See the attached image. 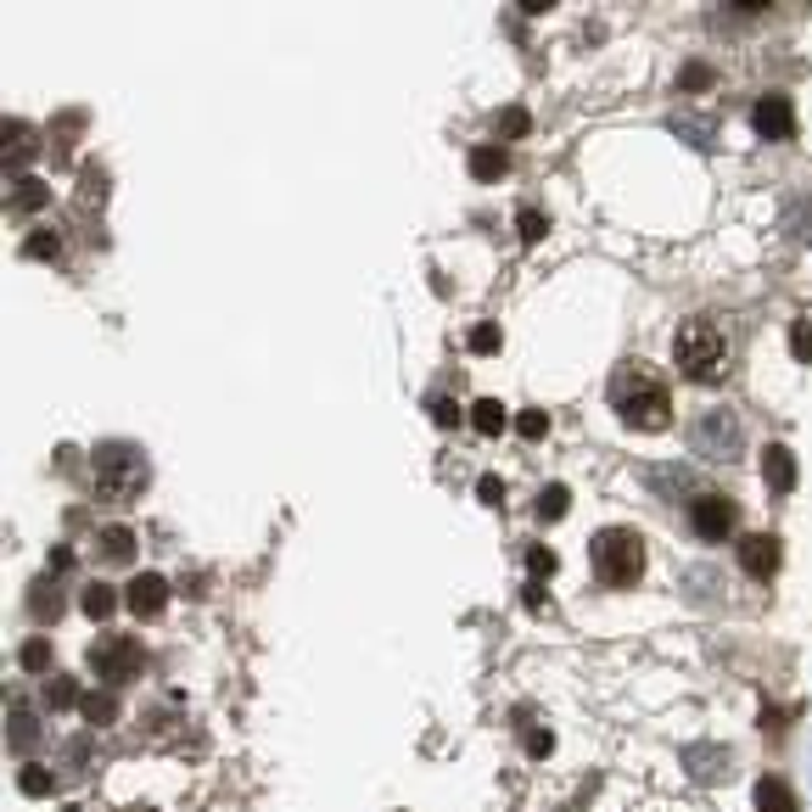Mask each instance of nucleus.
Here are the masks:
<instances>
[{"label":"nucleus","mask_w":812,"mask_h":812,"mask_svg":"<svg viewBox=\"0 0 812 812\" xmlns=\"http://www.w3.org/2000/svg\"><path fill=\"white\" fill-rule=\"evenodd\" d=\"M757 812H795V790L784 779H757Z\"/></svg>","instance_id":"15"},{"label":"nucleus","mask_w":812,"mask_h":812,"mask_svg":"<svg viewBox=\"0 0 812 812\" xmlns=\"http://www.w3.org/2000/svg\"><path fill=\"white\" fill-rule=\"evenodd\" d=\"M29 616L34 622H56L62 616V583L56 577H34L29 583Z\"/></svg>","instance_id":"14"},{"label":"nucleus","mask_w":812,"mask_h":812,"mask_svg":"<svg viewBox=\"0 0 812 812\" xmlns=\"http://www.w3.org/2000/svg\"><path fill=\"white\" fill-rule=\"evenodd\" d=\"M67 566H73V550H51V572H56V577H62V572H67Z\"/></svg>","instance_id":"39"},{"label":"nucleus","mask_w":812,"mask_h":812,"mask_svg":"<svg viewBox=\"0 0 812 812\" xmlns=\"http://www.w3.org/2000/svg\"><path fill=\"white\" fill-rule=\"evenodd\" d=\"M90 667L102 673V684H129L140 673V645L124 639V634H107V639L90 645Z\"/></svg>","instance_id":"5"},{"label":"nucleus","mask_w":812,"mask_h":812,"mask_svg":"<svg viewBox=\"0 0 812 812\" xmlns=\"http://www.w3.org/2000/svg\"><path fill=\"white\" fill-rule=\"evenodd\" d=\"M695 443H700V455H711V460H729L735 448H740V420H735L729 409H711V415L700 420Z\"/></svg>","instance_id":"7"},{"label":"nucleus","mask_w":812,"mask_h":812,"mask_svg":"<svg viewBox=\"0 0 812 812\" xmlns=\"http://www.w3.org/2000/svg\"><path fill=\"white\" fill-rule=\"evenodd\" d=\"M51 252H56V241L40 230V241H29V258H51Z\"/></svg>","instance_id":"38"},{"label":"nucleus","mask_w":812,"mask_h":812,"mask_svg":"<svg viewBox=\"0 0 812 812\" xmlns=\"http://www.w3.org/2000/svg\"><path fill=\"white\" fill-rule=\"evenodd\" d=\"M124 605H129L135 616H163V605H168V583H163L157 572H140V577H129Z\"/></svg>","instance_id":"10"},{"label":"nucleus","mask_w":812,"mask_h":812,"mask_svg":"<svg viewBox=\"0 0 812 812\" xmlns=\"http://www.w3.org/2000/svg\"><path fill=\"white\" fill-rule=\"evenodd\" d=\"M673 365H678L689 382L717 387V382H723V365H729V342H723V331H717L711 320H684L678 336H673Z\"/></svg>","instance_id":"2"},{"label":"nucleus","mask_w":812,"mask_h":812,"mask_svg":"<svg viewBox=\"0 0 812 812\" xmlns=\"http://www.w3.org/2000/svg\"><path fill=\"white\" fill-rule=\"evenodd\" d=\"M7 740H12V751H34V746H40L34 711H23V706H12V711H7Z\"/></svg>","instance_id":"17"},{"label":"nucleus","mask_w":812,"mask_h":812,"mask_svg":"<svg viewBox=\"0 0 812 812\" xmlns=\"http://www.w3.org/2000/svg\"><path fill=\"white\" fill-rule=\"evenodd\" d=\"M706 84H711V67L706 62H695V67L678 73V90H706Z\"/></svg>","instance_id":"35"},{"label":"nucleus","mask_w":812,"mask_h":812,"mask_svg":"<svg viewBox=\"0 0 812 812\" xmlns=\"http://www.w3.org/2000/svg\"><path fill=\"white\" fill-rule=\"evenodd\" d=\"M779 561H784V555H779V538H768V532H751L746 544H740V566H746L757 583H768V577L779 572Z\"/></svg>","instance_id":"9"},{"label":"nucleus","mask_w":812,"mask_h":812,"mask_svg":"<svg viewBox=\"0 0 812 812\" xmlns=\"http://www.w3.org/2000/svg\"><path fill=\"white\" fill-rule=\"evenodd\" d=\"M516 230H521V241H544V236H550V219L538 214V208H521V214H516Z\"/></svg>","instance_id":"26"},{"label":"nucleus","mask_w":812,"mask_h":812,"mask_svg":"<svg viewBox=\"0 0 812 812\" xmlns=\"http://www.w3.org/2000/svg\"><path fill=\"white\" fill-rule=\"evenodd\" d=\"M589 561H594V577L605 589H634L645 577V538L627 532V527H605V532H594Z\"/></svg>","instance_id":"3"},{"label":"nucleus","mask_w":812,"mask_h":812,"mask_svg":"<svg viewBox=\"0 0 812 812\" xmlns=\"http://www.w3.org/2000/svg\"><path fill=\"white\" fill-rule=\"evenodd\" d=\"M790 353H795V358H812V320H795V331H790Z\"/></svg>","instance_id":"33"},{"label":"nucleus","mask_w":812,"mask_h":812,"mask_svg":"<svg viewBox=\"0 0 812 812\" xmlns=\"http://www.w3.org/2000/svg\"><path fill=\"white\" fill-rule=\"evenodd\" d=\"M102 555H107L113 566H129V561H135V532H129V527H107V532H102Z\"/></svg>","instance_id":"18"},{"label":"nucleus","mask_w":812,"mask_h":812,"mask_svg":"<svg viewBox=\"0 0 812 812\" xmlns=\"http://www.w3.org/2000/svg\"><path fill=\"white\" fill-rule=\"evenodd\" d=\"M516 431H521L527 443H538V437L550 431V415H544V409H521V415H516Z\"/></svg>","instance_id":"27"},{"label":"nucleus","mask_w":812,"mask_h":812,"mask_svg":"<svg viewBox=\"0 0 812 812\" xmlns=\"http://www.w3.org/2000/svg\"><path fill=\"white\" fill-rule=\"evenodd\" d=\"M527 129H532V118H527L521 107H504V113H499V135L516 140V135H527Z\"/></svg>","instance_id":"31"},{"label":"nucleus","mask_w":812,"mask_h":812,"mask_svg":"<svg viewBox=\"0 0 812 812\" xmlns=\"http://www.w3.org/2000/svg\"><path fill=\"white\" fill-rule=\"evenodd\" d=\"M504 420H510V415H504V404H499V398H477V404H471V426H477L482 437H499V431H504Z\"/></svg>","instance_id":"20"},{"label":"nucleus","mask_w":812,"mask_h":812,"mask_svg":"<svg viewBox=\"0 0 812 812\" xmlns=\"http://www.w3.org/2000/svg\"><path fill=\"white\" fill-rule=\"evenodd\" d=\"M521 746H527V757H550V751H555V735H550V729H527Z\"/></svg>","instance_id":"30"},{"label":"nucleus","mask_w":812,"mask_h":812,"mask_svg":"<svg viewBox=\"0 0 812 812\" xmlns=\"http://www.w3.org/2000/svg\"><path fill=\"white\" fill-rule=\"evenodd\" d=\"M113 611H118V589H107V583H90V589H84V616L107 622Z\"/></svg>","instance_id":"22"},{"label":"nucleus","mask_w":812,"mask_h":812,"mask_svg":"<svg viewBox=\"0 0 812 812\" xmlns=\"http://www.w3.org/2000/svg\"><path fill=\"white\" fill-rule=\"evenodd\" d=\"M51 202V186H45V179H18V186H12V208L18 214H40Z\"/></svg>","instance_id":"19"},{"label":"nucleus","mask_w":812,"mask_h":812,"mask_svg":"<svg viewBox=\"0 0 812 812\" xmlns=\"http://www.w3.org/2000/svg\"><path fill=\"white\" fill-rule=\"evenodd\" d=\"M689 527H695V538H706V544H723V538L740 527V504L723 499V493H700L689 504Z\"/></svg>","instance_id":"6"},{"label":"nucleus","mask_w":812,"mask_h":812,"mask_svg":"<svg viewBox=\"0 0 812 812\" xmlns=\"http://www.w3.org/2000/svg\"><path fill=\"white\" fill-rule=\"evenodd\" d=\"M18 784H23V795H51V784H56V779H51L40 762H29V768L18 773Z\"/></svg>","instance_id":"28"},{"label":"nucleus","mask_w":812,"mask_h":812,"mask_svg":"<svg viewBox=\"0 0 812 812\" xmlns=\"http://www.w3.org/2000/svg\"><path fill=\"white\" fill-rule=\"evenodd\" d=\"M762 482L773 488V493H790L795 488V455H790V448H762Z\"/></svg>","instance_id":"12"},{"label":"nucleus","mask_w":812,"mask_h":812,"mask_svg":"<svg viewBox=\"0 0 812 812\" xmlns=\"http://www.w3.org/2000/svg\"><path fill=\"white\" fill-rule=\"evenodd\" d=\"M471 353H499V325H493V320H482V325L471 331Z\"/></svg>","instance_id":"32"},{"label":"nucleus","mask_w":812,"mask_h":812,"mask_svg":"<svg viewBox=\"0 0 812 812\" xmlns=\"http://www.w3.org/2000/svg\"><path fill=\"white\" fill-rule=\"evenodd\" d=\"M18 662H23V673H45V667H51V645H45V639H29Z\"/></svg>","instance_id":"29"},{"label":"nucleus","mask_w":812,"mask_h":812,"mask_svg":"<svg viewBox=\"0 0 812 812\" xmlns=\"http://www.w3.org/2000/svg\"><path fill=\"white\" fill-rule=\"evenodd\" d=\"M102 197H107V174H96V168H84V202L96 208Z\"/></svg>","instance_id":"34"},{"label":"nucleus","mask_w":812,"mask_h":812,"mask_svg":"<svg viewBox=\"0 0 812 812\" xmlns=\"http://www.w3.org/2000/svg\"><path fill=\"white\" fill-rule=\"evenodd\" d=\"M34 152H40V135H34V124H12L7 118V168H29L34 163Z\"/></svg>","instance_id":"13"},{"label":"nucleus","mask_w":812,"mask_h":812,"mask_svg":"<svg viewBox=\"0 0 812 812\" xmlns=\"http://www.w3.org/2000/svg\"><path fill=\"white\" fill-rule=\"evenodd\" d=\"M477 499H482V504H504V482H499V477H482V482H477Z\"/></svg>","instance_id":"37"},{"label":"nucleus","mask_w":812,"mask_h":812,"mask_svg":"<svg viewBox=\"0 0 812 812\" xmlns=\"http://www.w3.org/2000/svg\"><path fill=\"white\" fill-rule=\"evenodd\" d=\"M471 174L482 179V186H488V179H504L510 174V152L504 146H477L471 152Z\"/></svg>","instance_id":"16"},{"label":"nucleus","mask_w":812,"mask_h":812,"mask_svg":"<svg viewBox=\"0 0 812 812\" xmlns=\"http://www.w3.org/2000/svg\"><path fill=\"white\" fill-rule=\"evenodd\" d=\"M555 550H544V544H527V572H532V583H544V577H555Z\"/></svg>","instance_id":"25"},{"label":"nucleus","mask_w":812,"mask_h":812,"mask_svg":"<svg viewBox=\"0 0 812 812\" xmlns=\"http://www.w3.org/2000/svg\"><path fill=\"white\" fill-rule=\"evenodd\" d=\"M751 124L762 140H790L795 135V113H790V96H762L751 107Z\"/></svg>","instance_id":"8"},{"label":"nucleus","mask_w":812,"mask_h":812,"mask_svg":"<svg viewBox=\"0 0 812 812\" xmlns=\"http://www.w3.org/2000/svg\"><path fill=\"white\" fill-rule=\"evenodd\" d=\"M684 768H689L700 784H717V779L729 773V751H723V746H689V751H684Z\"/></svg>","instance_id":"11"},{"label":"nucleus","mask_w":812,"mask_h":812,"mask_svg":"<svg viewBox=\"0 0 812 812\" xmlns=\"http://www.w3.org/2000/svg\"><path fill=\"white\" fill-rule=\"evenodd\" d=\"M431 420L448 431V426H460V404H448V398H431Z\"/></svg>","instance_id":"36"},{"label":"nucleus","mask_w":812,"mask_h":812,"mask_svg":"<svg viewBox=\"0 0 812 812\" xmlns=\"http://www.w3.org/2000/svg\"><path fill=\"white\" fill-rule=\"evenodd\" d=\"M45 706L51 711H67V706H84V695H79V684L67 673H56V678H45Z\"/></svg>","instance_id":"21"},{"label":"nucleus","mask_w":812,"mask_h":812,"mask_svg":"<svg viewBox=\"0 0 812 812\" xmlns=\"http://www.w3.org/2000/svg\"><path fill=\"white\" fill-rule=\"evenodd\" d=\"M79 711H84V717H90V723H96V729H102V723H113V717H118V700L96 689V695H84V706H79Z\"/></svg>","instance_id":"23"},{"label":"nucleus","mask_w":812,"mask_h":812,"mask_svg":"<svg viewBox=\"0 0 812 812\" xmlns=\"http://www.w3.org/2000/svg\"><path fill=\"white\" fill-rule=\"evenodd\" d=\"M96 488L107 499H135L146 488V455L135 443H102L96 448Z\"/></svg>","instance_id":"4"},{"label":"nucleus","mask_w":812,"mask_h":812,"mask_svg":"<svg viewBox=\"0 0 812 812\" xmlns=\"http://www.w3.org/2000/svg\"><path fill=\"white\" fill-rule=\"evenodd\" d=\"M572 510V493L555 482V488H544V493H538V516H544V521H561Z\"/></svg>","instance_id":"24"},{"label":"nucleus","mask_w":812,"mask_h":812,"mask_svg":"<svg viewBox=\"0 0 812 812\" xmlns=\"http://www.w3.org/2000/svg\"><path fill=\"white\" fill-rule=\"evenodd\" d=\"M611 404H616V415L634 426V431H662L673 420V398L650 376V365H622L611 376Z\"/></svg>","instance_id":"1"}]
</instances>
